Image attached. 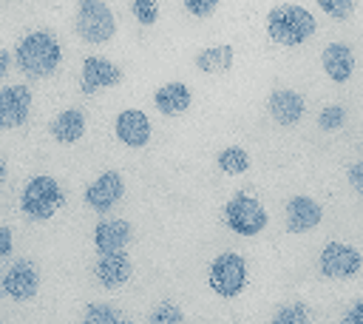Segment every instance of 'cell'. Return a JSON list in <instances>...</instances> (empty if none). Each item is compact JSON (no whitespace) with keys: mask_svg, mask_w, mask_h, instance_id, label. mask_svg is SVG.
Wrapping results in <instances>:
<instances>
[{"mask_svg":"<svg viewBox=\"0 0 363 324\" xmlns=\"http://www.w3.org/2000/svg\"><path fill=\"white\" fill-rule=\"evenodd\" d=\"M6 176H9V168H6V159L0 156V182H6Z\"/></svg>","mask_w":363,"mask_h":324,"instance_id":"obj_33","label":"cell"},{"mask_svg":"<svg viewBox=\"0 0 363 324\" xmlns=\"http://www.w3.org/2000/svg\"><path fill=\"white\" fill-rule=\"evenodd\" d=\"M14 57H17L20 71H23L28 80H45V77H51V74L60 68L62 45H60V40H57L51 31L37 28V31H28V34L17 43Z\"/></svg>","mask_w":363,"mask_h":324,"instance_id":"obj_1","label":"cell"},{"mask_svg":"<svg viewBox=\"0 0 363 324\" xmlns=\"http://www.w3.org/2000/svg\"><path fill=\"white\" fill-rule=\"evenodd\" d=\"M133 239V227L128 219H102L94 227V247L96 253H113L122 250Z\"/></svg>","mask_w":363,"mask_h":324,"instance_id":"obj_16","label":"cell"},{"mask_svg":"<svg viewBox=\"0 0 363 324\" xmlns=\"http://www.w3.org/2000/svg\"><path fill=\"white\" fill-rule=\"evenodd\" d=\"M207 284L216 296H224V298L238 296L247 287V261L233 250L218 253L207 270Z\"/></svg>","mask_w":363,"mask_h":324,"instance_id":"obj_5","label":"cell"},{"mask_svg":"<svg viewBox=\"0 0 363 324\" xmlns=\"http://www.w3.org/2000/svg\"><path fill=\"white\" fill-rule=\"evenodd\" d=\"M31 114V88L28 85H6L0 88V128H20Z\"/></svg>","mask_w":363,"mask_h":324,"instance_id":"obj_10","label":"cell"},{"mask_svg":"<svg viewBox=\"0 0 363 324\" xmlns=\"http://www.w3.org/2000/svg\"><path fill=\"white\" fill-rule=\"evenodd\" d=\"M11 244H14L11 227H9V225H0V259H6V256L11 253Z\"/></svg>","mask_w":363,"mask_h":324,"instance_id":"obj_29","label":"cell"},{"mask_svg":"<svg viewBox=\"0 0 363 324\" xmlns=\"http://www.w3.org/2000/svg\"><path fill=\"white\" fill-rule=\"evenodd\" d=\"M318 267L326 279H352L363 267V253L352 244L329 242L318 256Z\"/></svg>","mask_w":363,"mask_h":324,"instance_id":"obj_7","label":"cell"},{"mask_svg":"<svg viewBox=\"0 0 363 324\" xmlns=\"http://www.w3.org/2000/svg\"><path fill=\"white\" fill-rule=\"evenodd\" d=\"M233 60H235V51L233 45H207L196 54V68L201 74H224L233 68Z\"/></svg>","mask_w":363,"mask_h":324,"instance_id":"obj_20","label":"cell"},{"mask_svg":"<svg viewBox=\"0 0 363 324\" xmlns=\"http://www.w3.org/2000/svg\"><path fill=\"white\" fill-rule=\"evenodd\" d=\"M320 65L332 82H346L354 74V51L346 43H329L320 54Z\"/></svg>","mask_w":363,"mask_h":324,"instance_id":"obj_17","label":"cell"},{"mask_svg":"<svg viewBox=\"0 0 363 324\" xmlns=\"http://www.w3.org/2000/svg\"><path fill=\"white\" fill-rule=\"evenodd\" d=\"M218 3L221 0H184V9L193 14V17H210L216 9H218Z\"/></svg>","mask_w":363,"mask_h":324,"instance_id":"obj_28","label":"cell"},{"mask_svg":"<svg viewBox=\"0 0 363 324\" xmlns=\"http://www.w3.org/2000/svg\"><path fill=\"white\" fill-rule=\"evenodd\" d=\"M147 321H153V324H182V321H184V313H182L176 304L162 301L159 307H153V313H150Z\"/></svg>","mask_w":363,"mask_h":324,"instance_id":"obj_25","label":"cell"},{"mask_svg":"<svg viewBox=\"0 0 363 324\" xmlns=\"http://www.w3.org/2000/svg\"><path fill=\"white\" fill-rule=\"evenodd\" d=\"M85 114L79 111V108H65V111H60L54 119H51V136H54V142H60V145H74V142H79L82 136H85Z\"/></svg>","mask_w":363,"mask_h":324,"instance_id":"obj_19","label":"cell"},{"mask_svg":"<svg viewBox=\"0 0 363 324\" xmlns=\"http://www.w3.org/2000/svg\"><path fill=\"white\" fill-rule=\"evenodd\" d=\"M190 102H193V94L184 82H164L153 94V105L164 117H182L190 108Z\"/></svg>","mask_w":363,"mask_h":324,"instance_id":"obj_18","label":"cell"},{"mask_svg":"<svg viewBox=\"0 0 363 324\" xmlns=\"http://www.w3.org/2000/svg\"><path fill=\"white\" fill-rule=\"evenodd\" d=\"M267 111H269V117H272L278 125H295V122L303 117L306 102H303V97H301L298 91H292V88H278V91H272V94L267 97Z\"/></svg>","mask_w":363,"mask_h":324,"instance_id":"obj_15","label":"cell"},{"mask_svg":"<svg viewBox=\"0 0 363 324\" xmlns=\"http://www.w3.org/2000/svg\"><path fill=\"white\" fill-rule=\"evenodd\" d=\"M113 134L128 148H145L150 139V119L139 108H125L113 119Z\"/></svg>","mask_w":363,"mask_h":324,"instance_id":"obj_12","label":"cell"},{"mask_svg":"<svg viewBox=\"0 0 363 324\" xmlns=\"http://www.w3.org/2000/svg\"><path fill=\"white\" fill-rule=\"evenodd\" d=\"M315 31H318L315 14L298 3H278L267 14V34L275 45H286V48L303 45Z\"/></svg>","mask_w":363,"mask_h":324,"instance_id":"obj_2","label":"cell"},{"mask_svg":"<svg viewBox=\"0 0 363 324\" xmlns=\"http://www.w3.org/2000/svg\"><path fill=\"white\" fill-rule=\"evenodd\" d=\"M284 216H286V230L289 233H309L320 225L323 207L312 196H292L284 207Z\"/></svg>","mask_w":363,"mask_h":324,"instance_id":"obj_14","label":"cell"},{"mask_svg":"<svg viewBox=\"0 0 363 324\" xmlns=\"http://www.w3.org/2000/svg\"><path fill=\"white\" fill-rule=\"evenodd\" d=\"M130 11H133L136 23H142V26H153L159 20V3L156 0H130Z\"/></svg>","mask_w":363,"mask_h":324,"instance_id":"obj_24","label":"cell"},{"mask_svg":"<svg viewBox=\"0 0 363 324\" xmlns=\"http://www.w3.org/2000/svg\"><path fill=\"white\" fill-rule=\"evenodd\" d=\"M119 82H122V71L108 57L91 54L82 60V74H79V91L82 94H96L102 88H113Z\"/></svg>","mask_w":363,"mask_h":324,"instance_id":"obj_9","label":"cell"},{"mask_svg":"<svg viewBox=\"0 0 363 324\" xmlns=\"http://www.w3.org/2000/svg\"><path fill=\"white\" fill-rule=\"evenodd\" d=\"M94 276L105 290H116L133 276V261H130V256L125 250L99 253V261L94 264Z\"/></svg>","mask_w":363,"mask_h":324,"instance_id":"obj_13","label":"cell"},{"mask_svg":"<svg viewBox=\"0 0 363 324\" xmlns=\"http://www.w3.org/2000/svg\"><path fill=\"white\" fill-rule=\"evenodd\" d=\"M349 185H352L354 190H363V162H354V165L349 168Z\"/></svg>","mask_w":363,"mask_h":324,"instance_id":"obj_31","label":"cell"},{"mask_svg":"<svg viewBox=\"0 0 363 324\" xmlns=\"http://www.w3.org/2000/svg\"><path fill=\"white\" fill-rule=\"evenodd\" d=\"M74 28L85 43L99 45V43H108L116 34V17H113V11L105 0H79Z\"/></svg>","mask_w":363,"mask_h":324,"instance_id":"obj_4","label":"cell"},{"mask_svg":"<svg viewBox=\"0 0 363 324\" xmlns=\"http://www.w3.org/2000/svg\"><path fill=\"white\" fill-rule=\"evenodd\" d=\"M343 324H363V298H357V301H354V304L346 310Z\"/></svg>","mask_w":363,"mask_h":324,"instance_id":"obj_30","label":"cell"},{"mask_svg":"<svg viewBox=\"0 0 363 324\" xmlns=\"http://www.w3.org/2000/svg\"><path fill=\"white\" fill-rule=\"evenodd\" d=\"M9 68H11V57H9V51H6V48H0V77H6V74H9Z\"/></svg>","mask_w":363,"mask_h":324,"instance_id":"obj_32","label":"cell"},{"mask_svg":"<svg viewBox=\"0 0 363 324\" xmlns=\"http://www.w3.org/2000/svg\"><path fill=\"white\" fill-rule=\"evenodd\" d=\"M125 193V182L116 171H105L99 173L88 188H85V205L96 213H108Z\"/></svg>","mask_w":363,"mask_h":324,"instance_id":"obj_11","label":"cell"},{"mask_svg":"<svg viewBox=\"0 0 363 324\" xmlns=\"http://www.w3.org/2000/svg\"><path fill=\"white\" fill-rule=\"evenodd\" d=\"M3 293L14 301H28L37 296L40 290V267L31 261V259H17L6 273H3V281H0Z\"/></svg>","mask_w":363,"mask_h":324,"instance_id":"obj_8","label":"cell"},{"mask_svg":"<svg viewBox=\"0 0 363 324\" xmlns=\"http://www.w3.org/2000/svg\"><path fill=\"white\" fill-rule=\"evenodd\" d=\"M343 122H346V111H343L340 105H326V108L318 114V125H320L323 131H337Z\"/></svg>","mask_w":363,"mask_h":324,"instance_id":"obj_27","label":"cell"},{"mask_svg":"<svg viewBox=\"0 0 363 324\" xmlns=\"http://www.w3.org/2000/svg\"><path fill=\"white\" fill-rule=\"evenodd\" d=\"M224 222L235 236H258L267 227V210L255 196L235 193L224 205Z\"/></svg>","mask_w":363,"mask_h":324,"instance_id":"obj_6","label":"cell"},{"mask_svg":"<svg viewBox=\"0 0 363 324\" xmlns=\"http://www.w3.org/2000/svg\"><path fill=\"white\" fill-rule=\"evenodd\" d=\"M62 188L54 176H31L23 188V196H20V210L23 216H28L31 222H45L51 219L60 207H62Z\"/></svg>","mask_w":363,"mask_h":324,"instance_id":"obj_3","label":"cell"},{"mask_svg":"<svg viewBox=\"0 0 363 324\" xmlns=\"http://www.w3.org/2000/svg\"><path fill=\"white\" fill-rule=\"evenodd\" d=\"M82 321H88V324H119V321H125V318H122V313H119L116 307H111V304H88L85 313H82Z\"/></svg>","mask_w":363,"mask_h":324,"instance_id":"obj_22","label":"cell"},{"mask_svg":"<svg viewBox=\"0 0 363 324\" xmlns=\"http://www.w3.org/2000/svg\"><path fill=\"white\" fill-rule=\"evenodd\" d=\"M354 6L357 0H318V9L332 20H349L354 14Z\"/></svg>","mask_w":363,"mask_h":324,"instance_id":"obj_23","label":"cell"},{"mask_svg":"<svg viewBox=\"0 0 363 324\" xmlns=\"http://www.w3.org/2000/svg\"><path fill=\"white\" fill-rule=\"evenodd\" d=\"M272 321H275V324H306V321H309V310H306L303 304H284V307L275 313Z\"/></svg>","mask_w":363,"mask_h":324,"instance_id":"obj_26","label":"cell"},{"mask_svg":"<svg viewBox=\"0 0 363 324\" xmlns=\"http://www.w3.org/2000/svg\"><path fill=\"white\" fill-rule=\"evenodd\" d=\"M216 165H218L227 176H238V173H247V171H250V153H247L241 145H227L224 151H218Z\"/></svg>","mask_w":363,"mask_h":324,"instance_id":"obj_21","label":"cell"}]
</instances>
